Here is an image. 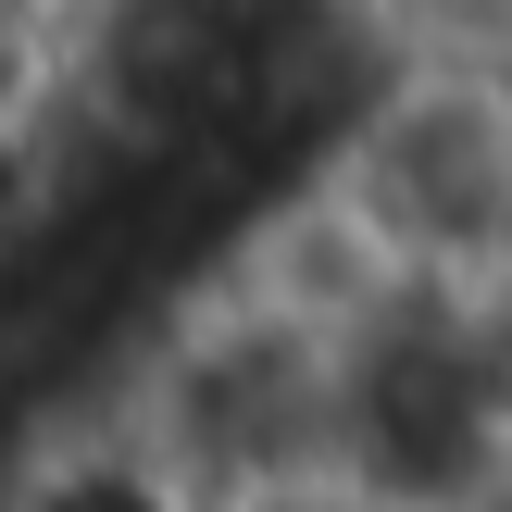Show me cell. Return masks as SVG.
<instances>
[{"label": "cell", "instance_id": "cell-1", "mask_svg": "<svg viewBox=\"0 0 512 512\" xmlns=\"http://www.w3.org/2000/svg\"><path fill=\"white\" fill-rule=\"evenodd\" d=\"M388 275L488 300L512 275V75L450 63V50H400L375 63L313 138L288 150Z\"/></svg>", "mask_w": 512, "mask_h": 512}, {"label": "cell", "instance_id": "cell-2", "mask_svg": "<svg viewBox=\"0 0 512 512\" xmlns=\"http://www.w3.org/2000/svg\"><path fill=\"white\" fill-rule=\"evenodd\" d=\"M213 512H388V500H375L363 475L313 463V475H263V488H238V500H213Z\"/></svg>", "mask_w": 512, "mask_h": 512}]
</instances>
